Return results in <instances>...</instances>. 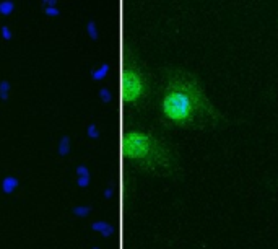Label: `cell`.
<instances>
[{
    "instance_id": "30bf717a",
    "label": "cell",
    "mask_w": 278,
    "mask_h": 249,
    "mask_svg": "<svg viewBox=\"0 0 278 249\" xmlns=\"http://www.w3.org/2000/svg\"><path fill=\"white\" fill-rule=\"evenodd\" d=\"M93 249H100V248H93Z\"/></svg>"
},
{
    "instance_id": "277c9868",
    "label": "cell",
    "mask_w": 278,
    "mask_h": 249,
    "mask_svg": "<svg viewBox=\"0 0 278 249\" xmlns=\"http://www.w3.org/2000/svg\"><path fill=\"white\" fill-rule=\"evenodd\" d=\"M91 228L95 230V232L103 233V236H111L114 233V227H111L109 223H106V222H95Z\"/></svg>"
},
{
    "instance_id": "7a4b0ae2",
    "label": "cell",
    "mask_w": 278,
    "mask_h": 249,
    "mask_svg": "<svg viewBox=\"0 0 278 249\" xmlns=\"http://www.w3.org/2000/svg\"><path fill=\"white\" fill-rule=\"evenodd\" d=\"M122 155L140 170L171 176L177 171V155L168 142L140 129L127 130L122 139Z\"/></svg>"
},
{
    "instance_id": "6da1fadb",
    "label": "cell",
    "mask_w": 278,
    "mask_h": 249,
    "mask_svg": "<svg viewBox=\"0 0 278 249\" xmlns=\"http://www.w3.org/2000/svg\"><path fill=\"white\" fill-rule=\"evenodd\" d=\"M158 117L164 126L202 130L218 127L225 116L208 98L197 75L184 68H168L156 91Z\"/></svg>"
},
{
    "instance_id": "ba28073f",
    "label": "cell",
    "mask_w": 278,
    "mask_h": 249,
    "mask_svg": "<svg viewBox=\"0 0 278 249\" xmlns=\"http://www.w3.org/2000/svg\"><path fill=\"white\" fill-rule=\"evenodd\" d=\"M90 183V179H88V176H80V179H78V184L82 186V188H85L86 184Z\"/></svg>"
},
{
    "instance_id": "3957f363",
    "label": "cell",
    "mask_w": 278,
    "mask_h": 249,
    "mask_svg": "<svg viewBox=\"0 0 278 249\" xmlns=\"http://www.w3.org/2000/svg\"><path fill=\"white\" fill-rule=\"evenodd\" d=\"M122 101L127 108H141L153 95V82L145 65L134 52L127 51L122 64Z\"/></svg>"
},
{
    "instance_id": "8992f818",
    "label": "cell",
    "mask_w": 278,
    "mask_h": 249,
    "mask_svg": "<svg viewBox=\"0 0 278 249\" xmlns=\"http://www.w3.org/2000/svg\"><path fill=\"white\" fill-rule=\"evenodd\" d=\"M91 212L90 207H75L73 209V214H75L77 217H86Z\"/></svg>"
},
{
    "instance_id": "9c48e42d",
    "label": "cell",
    "mask_w": 278,
    "mask_h": 249,
    "mask_svg": "<svg viewBox=\"0 0 278 249\" xmlns=\"http://www.w3.org/2000/svg\"><path fill=\"white\" fill-rule=\"evenodd\" d=\"M77 174H80V176H90V174H88V170H86L85 166H80L78 170H77Z\"/></svg>"
},
{
    "instance_id": "5b68a950",
    "label": "cell",
    "mask_w": 278,
    "mask_h": 249,
    "mask_svg": "<svg viewBox=\"0 0 278 249\" xmlns=\"http://www.w3.org/2000/svg\"><path fill=\"white\" fill-rule=\"evenodd\" d=\"M2 188H3L5 194H11V192H13L18 188V179L13 178V176H7V178L3 179Z\"/></svg>"
},
{
    "instance_id": "52a82bcc",
    "label": "cell",
    "mask_w": 278,
    "mask_h": 249,
    "mask_svg": "<svg viewBox=\"0 0 278 249\" xmlns=\"http://www.w3.org/2000/svg\"><path fill=\"white\" fill-rule=\"evenodd\" d=\"M59 152H60V155H67V153H69V139H67V137H64V139H62Z\"/></svg>"
}]
</instances>
